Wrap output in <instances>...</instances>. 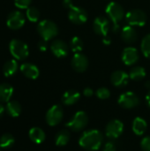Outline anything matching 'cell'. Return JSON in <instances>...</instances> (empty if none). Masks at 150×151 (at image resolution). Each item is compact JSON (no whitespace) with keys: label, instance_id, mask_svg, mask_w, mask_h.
I'll use <instances>...</instances> for the list:
<instances>
[{"label":"cell","instance_id":"1","mask_svg":"<svg viewBox=\"0 0 150 151\" xmlns=\"http://www.w3.org/2000/svg\"><path fill=\"white\" fill-rule=\"evenodd\" d=\"M103 142V136L102 133L96 129L88 130L84 132L80 138L79 144L84 150L89 151L98 150Z\"/></svg>","mask_w":150,"mask_h":151},{"label":"cell","instance_id":"2","mask_svg":"<svg viewBox=\"0 0 150 151\" xmlns=\"http://www.w3.org/2000/svg\"><path fill=\"white\" fill-rule=\"evenodd\" d=\"M106 13L110 19L113 22V32L117 33L118 31L119 21L125 16V11L123 7L116 2H111L106 7Z\"/></svg>","mask_w":150,"mask_h":151},{"label":"cell","instance_id":"3","mask_svg":"<svg viewBox=\"0 0 150 151\" xmlns=\"http://www.w3.org/2000/svg\"><path fill=\"white\" fill-rule=\"evenodd\" d=\"M9 50L11 56L16 60H24L28 57L29 50L27 45L18 39H12L9 44Z\"/></svg>","mask_w":150,"mask_h":151},{"label":"cell","instance_id":"4","mask_svg":"<svg viewBox=\"0 0 150 151\" xmlns=\"http://www.w3.org/2000/svg\"><path fill=\"white\" fill-rule=\"evenodd\" d=\"M37 31L41 37L45 41H49L54 38L58 33L57 25L49 19L42 20L37 26Z\"/></svg>","mask_w":150,"mask_h":151},{"label":"cell","instance_id":"5","mask_svg":"<svg viewBox=\"0 0 150 151\" xmlns=\"http://www.w3.org/2000/svg\"><path fill=\"white\" fill-rule=\"evenodd\" d=\"M88 123V117L84 111H78L74 114L73 118L66 123V127L73 132L82 131Z\"/></svg>","mask_w":150,"mask_h":151},{"label":"cell","instance_id":"6","mask_svg":"<svg viewBox=\"0 0 150 151\" xmlns=\"http://www.w3.org/2000/svg\"><path fill=\"white\" fill-rule=\"evenodd\" d=\"M64 117V111L60 105H53L46 113V122L50 127H55L59 124Z\"/></svg>","mask_w":150,"mask_h":151},{"label":"cell","instance_id":"7","mask_svg":"<svg viewBox=\"0 0 150 151\" xmlns=\"http://www.w3.org/2000/svg\"><path fill=\"white\" fill-rule=\"evenodd\" d=\"M126 20L131 26L141 27L147 22V15L143 11L140 9H134L126 13Z\"/></svg>","mask_w":150,"mask_h":151},{"label":"cell","instance_id":"8","mask_svg":"<svg viewBox=\"0 0 150 151\" xmlns=\"http://www.w3.org/2000/svg\"><path fill=\"white\" fill-rule=\"evenodd\" d=\"M118 103L124 109H133L139 105L140 99L134 93L126 92L118 97Z\"/></svg>","mask_w":150,"mask_h":151},{"label":"cell","instance_id":"9","mask_svg":"<svg viewBox=\"0 0 150 151\" xmlns=\"http://www.w3.org/2000/svg\"><path fill=\"white\" fill-rule=\"evenodd\" d=\"M68 18L72 23L77 24V25H80V24H83L87 21L88 13L83 8L72 5L69 9Z\"/></svg>","mask_w":150,"mask_h":151},{"label":"cell","instance_id":"10","mask_svg":"<svg viewBox=\"0 0 150 151\" xmlns=\"http://www.w3.org/2000/svg\"><path fill=\"white\" fill-rule=\"evenodd\" d=\"M25 24V16L19 11L11 12L6 19V25L9 28L12 30H17L21 28Z\"/></svg>","mask_w":150,"mask_h":151},{"label":"cell","instance_id":"11","mask_svg":"<svg viewBox=\"0 0 150 151\" xmlns=\"http://www.w3.org/2000/svg\"><path fill=\"white\" fill-rule=\"evenodd\" d=\"M124 131V124L118 119H113L110 121L105 128V134L107 137L111 139L118 138Z\"/></svg>","mask_w":150,"mask_h":151},{"label":"cell","instance_id":"12","mask_svg":"<svg viewBox=\"0 0 150 151\" xmlns=\"http://www.w3.org/2000/svg\"><path fill=\"white\" fill-rule=\"evenodd\" d=\"M72 66L78 73H83L88 69V58L80 53H75L72 59Z\"/></svg>","mask_w":150,"mask_h":151},{"label":"cell","instance_id":"13","mask_svg":"<svg viewBox=\"0 0 150 151\" xmlns=\"http://www.w3.org/2000/svg\"><path fill=\"white\" fill-rule=\"evenodd\" d=\"M93 27H94V30L95 34L104 37L107 35L109 32V28H110L109 19L103 16H99L95 19Z\"/></svg>","mask_w":150,"mask_h":151},{"label":"cell","instance_id":"14","mask_svg":"<svg viewBox=\"0 0 150 151\" xmlns=\"http://www.w3.org/2000/svg\"><path fill=\"white\" fill-rule=\"evenodd\" d=\"M50 50L57 58H65L68 55L69 52L67 44L62 40L54 41L50 45Z\"/></svg>","mask_w":150,"mask_h":151},{"label":"cell","instance_id":"15","mask_svg":"<svg viewBox=\"0 0 150 151\" xmlns=\"http://www.w3.org/2000/svg\"><path fill=\"white\" fill-rule=\"evenodd\" d=\"M122 60L126 65H132L139 60L138 50L133 47H127L122 52Z\"/></svg>","mask_w":150,"mask_h":151},{"label":"cell","instance_id":"16","mask_svg":"<svg viewBox=\"0 0 150 151\" xmlns=\"http://www.w3.org/2000/svg\"><path fill=\"white\" fill-rule=\"evenodd\" d=\"M129 75L124 72V71H116L111 74V83L118 88H121V87H125L127 83H128V80H129Z\"/></svg>","mask_w":150,"mask_h":151},{"label":"cell","instance_id":"17","mask_svg":"<svg viewBox=\"0 0 150 151\" xmlns=\"http://www.w3.org/2000/svg\"><path fill=\"white\" fill-rule=\"evenodd\" d=\"M20 72L28 79L35 80L38 78L40 72L36 65L30 64V63H24L20 65Z\"/></svg>","mask_w":150,"mask_h":151},{"label":"cell","instance_id":"18","mask_svg":"<svg viewBox=\"0 0 150 151\" xmlns=\"http://www.w3.org/2000/svg\"><path fill=\"white\" fill-rule=\"evenodd\" d=\"M121 38L126 43H133L137 39V33L131 26H126L122 28Z\"/></svg>","mask_w":150,"mask_h":151},{"label":"cell","instance_id":"19","mask_svg":"<svg viewBox=\"0 0 150 151\" xmlns=\"http://www.w3.org/2000/svg\"><path fill=\"white\" fill-rule=\"evenodd\" d=\"M28 136L29 139L36 144H40L42 142H43L45 141L46 135L44 131L40 128V127H33L29 130L28 133Z\"/></svg>","mask_w":150,"mask_h":151},{"label":"cell","instance_id":"20","mask_svg":"<svg viewBox=\"0 0 150 151\" xmlns=\"http://www.w3.org/2000/svg\"><path fill=\"white\" fill-rule=\"evenodd\" d=\"M13 94V88L8 83L0 84V103H8Z\"/></svg>","mask_w":150,"mask_h":151},{"label":"cell","instance_id":"21","mask_svg":"<svg viewBox=\"0 0 150 151\" xmlns=\"http://www.w3.org/2000/svg\"><path fill=\"white\" fill-rule=\"evenodd\" d=\"M80 95L76 90H68L62 96V103L65 105H72L80 100Z\"/></svg>","mask_w":150,"mask_h":151},{"label":"cell","instance_id":"22","mask_svg":"<svg viewBox=\"0 0 150 151\" xmlns=\"http://www.w3.org/2000/svg\"><path fill=\"white\" fill-rule=\"evenodd\" d=\"M21 105L17 101H9L5 106L6 113L12 118L19 117L21 113Z\"/></svg>","mask_w":150,"mask_h":151},{"label":"cell","instance_id":"23","mask_svg":"<svg viewBox=\"0 0 150 151\" xmlns=\"http://www.w3.org/2000/svg\"><path fill=\"white\" fill-rule=\"evenodd\" d=\"M148 128V124L145 119L141 118L134 119L133 122V131L137 135H142Z\"/></svg>","mask_w":150,"mask_h":151},{"label":"cell","instance_id":"24","mask_svg":"<svg viewBox=\"0 0 150 151\" xmlns=\"http://www.w3.org/2000/svg\"><path fill=\"white\" fill-rule=\"evenodd\" d=\"M18 71V63L15 59L7 61L3 66V73L5 77H11L14 75Z\"/></svg>","mask_w":150,"mask_h":151},{"label":"cell","instance_id":"25","mask_svg":"<svg viewBox=\"0 0 150 151\" xmlns=\"http://www.w3.org/2000/svg\"><path fill=\"white\" fill-rule=\"evenodd\" d=\"M70 141V134L66 130H62L58 132L55 136V143L57 146L63 147L65 146Z\"/></svg>","mask_w":150,"mask_h":151},{"label":"cell","instance_id":"26","mask_svg":"<svg viewBox=\"0 0 150 151\" xmlns=\"http://www.w3.org/2000/svg\"><path fill=\"white\" fill-rule=\"evenodd\" d=\"M145 76H146V71L141 66H135L132 68L129 73V77L133 81H141L143 78H145Z\"/></svg>","mask_w":150,"mask_h":151},{"label":"cell","instance_id":"27","mask_svg":"<svg viewBox=\"0 0 150 151\" xmlns=\"http://www.w3.org/2000/svg\"><path fill=\"white\" fill-rule=\"evenodd\" d=\"M15 142L14 137L11 134H4L0 137V148L4 150L10 149Z\"/></svg>","mask_w":150,"mask_h":151},{"label":"cell","instance_id":"28","mask_svg":"<svg viewBox=\"0 0 150 151\" xmlns=\"http://www.w3.org/2000/svg\"><path fill=\"white\" fill-rule=\"evenodd\" d=\"M27 18L31 22H36L40 19V11L36 7H28L26 12Z\"/></svg>","mask_w":150,"mask_h":151},{"label":"cell","instance_id":"29","mask_svg":"<svg viewBox=\"0 0 150 151\" xmlns=\"http://www.w3.org/2000/svg\"><path fill=\"white\" fill-rule=\"evenodd\" d=\"M83 47H84V43L80 37L74 36L71 40V49L73 52L80 53L83 50Z\"/></svg>","mask_w":150,"mask_h":151},{"label":"cell","instance_id":"30","mask_svg":"<svg viewBox=\"0 0 150 151\" xmlns=\"http://www.w3.org/2000/svg\"><path fill=\"white\" fill-rule=\"evenodd\" d=\"M141 50L145 57L150 58V35H146L141 42Z\"/></svg>","mask_w":150,"mask_h":151},{"label":"cell","instance_id":"31","mask_svg":"<svg viewBox=\"0 0 150 151\" xmlns=\"http://www.w3.org/2000/svg\"><path fill=\"white\" fill-rule=\"evenodd\" d=\"M96 94V96L99 98V99H102V100H105V99H108L110 96H111V92L108 88H100L96 90L95 92Z\"/></svg>","mask_w":150,"mask_h":151},{"label":"cell","instance_id":"32","mask_svg":"<svg viewBox=\"0 0 150 151\" xmlns=\"http://www.w3.org/2000/svg\"><path fill=\"white\" fill-rule=\"evenodd\" d=\"M32 0H14V4L16 7L19 9H27L31 4Z\"/></svg>","mask_w":150,"mask_h":151},{"label":"cell","instance_id":"33","mask_svg":"<svg viewBox=\"0 0 150 151\" xmlns=\"http://www.w3.org/2000/svg\"><path fill=\"white\" fill-rule=\"evenodd\" d=\"M141 147L143 151H150V136H147L142 139Z\"/></svg>","mask_w":150,"mask_h":151},{"label":"cell","instance_id":"34","mask_svg":"<svg viewBox=\"0 0 150 151\" xmlns=\"http://www.w3.org/2000/svg\"><path fill=\"white\" fill-rule=\"evenodd\" d=\"M103 151H117V149H116V146L113 142H108L105 143Z\"/></svg>","mask_w":150,"mask_h":151},{"label":"cell","instance_id":"35","mask_svg":"<svg viewBox=\"0 0 150 151\" xmlns=\"http://www.w3.org/2000/svg\"><path fill=\"white\" fill-rule=\"evenodd\" d=\"M38 48L41 51H45L48 48V44H47V41L45 40H42L38 42Z\"/></svg>","mask_w":150,"mask_h":151},{"label":"cell","instance_id":"36","mask_svg":"<svg viewBox=\"0 0 150 151\" xmlns=\"http://www.w3.org/2000/svg\"><path fill=\"white\" fill-rule=\"evenodd\" d=\"M83 94H84V96H87V97H90V96H93L94 91H93V89H92V88H86L84 89V91H83Z\"/></svg>","mask_w":150,"mask_h":151},{"label":"cell","instance_id":"37","mask_svg":"<svg viewBox=\"0 0 150 151\" xmlns=\"http://www.w3.org/2000/svg\"><path fill=\"white\" fill-rule=\"evenodd\" d=\"M63 5L65 7V8H68V9H70L73 4H72V0H64L63 1Z\"/></svg>","mask_w":150,"mask_h":151},{"label":"cell","instance_id":"38","mask_svg":"<svg viewBox=\"0 0 150 151\" xmlns=\"http://www.w3.org/2000/svg\"><path fill=\"white\" fill-rule=\"evenodd\" d=\"M103 43H104V44H108V45H109V44L111 43V38H110L109 36H107V35H106V36H104V37H103Z\"/></svg>","mask_w":150,"mask_h":151},{"label":"cell","instance_id":"39","mask_svg":"<svg viewBox=\"0 0 150 151\" xmlns=\"http://www.w3.org/2000/svg\"><path fill=\"white\" fill-rule=\"evenodd\" d=\"M146 103H147L148 106L150 108V90L148 92V94L146 96Z\"/></svg>","mask_w":150,"mask_h":151},{"label":"cell","instance_id":"40","mask_svg":"<svg viewBox=\"0 0 150 151\" xmlns=\"http://www.w3.org/2000/svg\"><path fill=\"white\" fill-rule=\"evenodd\" d=\"M4 111H5V109H4V107L0 104V118L3 116V114H4Z\"/></svg>","mask_w":150,"mask_h":151},{"label":"cell","instance_id":"41","mask_svg":"<svg viewBox=\"0 0 150 151\" xmlns=\"http://www.w3.org/2000/svg\"><path fill=\"white\" fill-rule=\"evenodd\" d=\"M147 87H150V83H149V82H148V83H147Z\"/></svg>","mask_w":150,"mask_h":151},{"label":"cell","instance_id":"42","mask_svg":"<svg viewBox=\"0 0 150 151\" xmlns=\"http://www.w3.org/2000/svg\"><path fill=\"white\" fill-rule=\"evenodd\" d=\"M0 151H1V148H0Z\"/></svg>","mask_w":150,"mask_h":151}]
</instances>
